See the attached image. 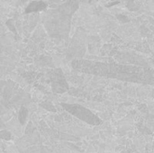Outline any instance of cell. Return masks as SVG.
<instances>
[{"label":"cell","instance_id":"3","mask_svg":"<svg viewBox=\"0 0 154 153\" xmlns=\"http://www.w3.org/2000/svg\"><path fill=\"white\" fill-rule=\"evenodd\" d=\"M46 7V4L43 3V2H32L30 6H28L27 8V12H31V11H37L36 9L38 10H42V8H45Z\"/></svg>","mask_w":154,"mask_h":153},{"label":"cell","instance_id":"5","mask_svg":"<svg viewBox=\"0 0 154 153\" xmlns=\"http://www.w3.org/2000/svg\"><path fill=\"white\" fill-rule=\"evenodd\" d=\"M11 137H12V135L8 131H1L0 132V140L8 141L11 139Z\"/></svg>","mask_w":154,"mask_h":153},{"label":"cell","instance_id":"2","mask_svg":"<svg viewBox=\"0 0 154 153\" xmlns=\"http://www.w3.org/2000/svg\"><path fill=\"white\" fill-rule=\"evenodd\" d=\"M61 106L66 109L69 113H70L71 115L77 116L79 119L85 121L88 124H98L100 123V121L97 118V116H95L89 110L80 106H77V105H68V104H61Z\"/></svg>","mask_w":154,"mask_h":153},{"label":"cell","instance_id":"1","mask_svg":"<svg viewBox=\"0 0 154 153\" xmlns=\"http://www.w3.org/2000/svg\"><path fill=\"white\" fill-rule=\"evenodd\" d=\"M73 67L82 72L97 74L102 76H109L119 79L132 81H150L153 77L151 70L143 69L141 68L118 66L115 64H105L99 62H92L88 60H75L72 62Z\"/></svg>","mask_w":154,"mask_h":153},{"label":"cell","instance_id":"4","mask_svg":"<svg viewBox=\"0 0 154 153\" xmlns=\"http://www.w3.org/2000/svg\"><path fill=\"white\" fill-rule=\"evenodd\" d=\"M42 106L43 108H45V109L49 110V111L56 112V108H55V106H52V104H51V102H49V101H45V102H43V103H42Z\"/></svg>","mask_w":154,"mask_h":153}]
</instances>
